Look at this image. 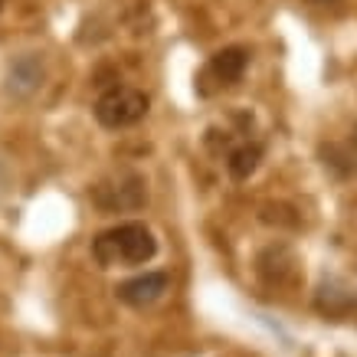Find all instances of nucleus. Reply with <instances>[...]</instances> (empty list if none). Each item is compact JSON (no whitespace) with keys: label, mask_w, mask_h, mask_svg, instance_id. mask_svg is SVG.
Instances as JSON below:
<instances>
[{"label":"nucleus","mask_w":357,"mask_h":357,"mask_svg":"<svg viewBox=\"0 0 357 357\" xmlns=\"http://www.w3.org/2000/svg\"><path fill=\"white\" fill-rule=\"evenodd\" d=\"M321 3H335V0H321Z\"/></svg>","instance_id":"obj_7"},{"label":"nucleus","mask_w":357,"mask_h":357,"mask_svg":"<svg viewBox=\"0 0 357 357\" xmlns=\"http://www.w3.org/2000/svg\"><path fill=\"white\" fill-rule=\"evenodd\" d=\"M92 200L105 213H125V210H141L148 204V181L135 171H121L109 181L92 187Z\"/></svg>","instance_id":"obj_3"},{"label":"nucleus","mask_w":357,"mask_h":357,"mask_svg":"<svg viewBox=\"0 0 357 357\" xmlns=\"http://www.w3.org/2000/svg\"><path fill=\"white\" fill-rule=\"evenodd\" d=\"M167 289H171V275L167 272H144V275H135V279L121 282L119 289H115V295L128 308H148L158 298H164Z\"/></svg>","instance_id":"obj_4"},{"label":"nucleus","mask_w":357,"mask_h":357,"mask_svg":"<svg viewBox=\"0 0 357 357\" xmlns=\"http://www.w3.org/2000/svg\"><path fill=\"white\" fill-rule=\"evenodd\" d=\"M259 161H262V144L243 141V144H236V148L227 154V171L233 181H249V177L256 174V167H259Z\"/></svg>","instance_id":"obj_6"},{"label":"nucleus","mask_w":357,"mask_h":357,"mask_svg":"<svg viewBox=\"0 0 357 357\" xmlns=\"http://www.w3.org/2000/svg\"><path fill=\"white\" fill-rule=\"evenodd\" d=\"M249 66V50L246 46H227V50H220V53L210 56V63L204 69V82L213 79V86L217 89H233L243 79Z\"/></svg>","instance_id":"obj_5"},{"label":"nucleus","mask_w":357,"mask_h":357,"mask_svg":"<svg viewBox=\"0 0 357 357\" xmlns=\"http://www.w3.org/2000/svg\"><path fill=\"white\" fill-rule=\"evenodd\" d=\"M0 7H3V0H0Z\"/></svg>","instance_id":"obj_8"},{"label":"nucleus","mask_w":357,"mask_h":357,"mask_svg":"<svg viewBox=\"0 0 357 357\" xmlns=\"http://www.w3.org/2000/svg\"><path fill=\"white\" fill-rule=\"evenodd\" d=\"M92 256L102 269H115V266H144L158 256V239L144 223L128 220L112 229H102L92 239Z\"/></svg>","instance_id":"obj_1"},{"label":"nucleus","mask_w":357,"mask_h":357,"mask_svg":"<svg viewBox=\"0 0 357 357\" xmlns=\"http://www.w3.org/2000/svg\"><path fill=\"white\" fill-rule=\"evenodd\" d=\"M151 109V98L144 96L141 89L135 86H112L105 89L102 96L96 98V121L102 128L109 131H119V128H131V125H138L144 115Z\"/></svg>","instance_id":"obj_2"}]
</instances>
